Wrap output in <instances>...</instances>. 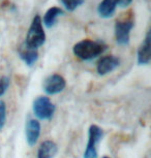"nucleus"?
Segmentation results:
<instances>
[{
	"mask_svg": "<svg viewBox=\"0 0 151 158\" xmlns=\"http://www.w3.org/2000/svg\"><path fill=\"white\" fill-rule=\"evenodd\" d=\"M40 135V124L35 119H30L26 123V141L29 146H34L36 144Z\"/></svg>",
	"mask_w": 151,
	"mask_h": 158,
	"instance_id": "obj_8",
	"label": "nucleus"
},
{
	"mask_svg": "<svg viewBox=\"0 0 151 158\" xmlns=\"http://www.w3.org/2000/svg\"><path fill=\"white\" fill-rule=\"evenodd\" d=\"M150 58V33L148 32L143 43L141 44V46L138 49V63L140 65L149 64Z\"/></svg>",
	"mask_w": 151,
	"mask_h": 158,
	"instance_id": "obj_10",
	"label": "nucleus"
},
{
	"mask_svg": "<svg viewBox=\"0 0 151 158\" xmlns=\"http://www.w3.org/2000/svg\"><path fill=\"white\" fill-rule=\"evenodd\" d=\"M57 153V145L52 141L41 143L37 151V158H53Z\"/></svg>",
	"mask_w": 151,
	"mask_h": 158,
	"instance_id": "obj_12",
	"label": "nucleus"
},
{
	"mask_svg": "<svg viewBox=\"0 0 151 158\" xmlns=\"http://www.w3.org/2000/svg\"><path fill=\"white\" fill-rule=\"evenodd\" d=\"M34 115L41 120H49L53 117L55 113V106L47 96H40L33 101Z\"/></svg>",
	"mask_w": 151,
	"mask_h": 158,
	"instance_id": "obj_3",
	"label": "nucleus"
},
{
	"mask_svg": "<svg viewBox=\"0 0 151 158\" xmlns=\"http://www.w3.org/2000/svg\"><path fill=\"white\" fill-rule=\"evenodd\" d=\"M103 158H110V157H107V156H105V157H103Z\"/></svg>",
	"mask_w": 151,
	"mask_h": 158,
	"instance_id": "obj_18",
	"label": "nucleus"
},
{
	"mask_svg": "<svg viewBox=\"0 0 151 158\" xmlns=\"http://www.w3.org/2000/svg\"><path fill=\"white\" fill-rule=\"evenodd\" d=\"M120 64V59L116 57V56L110 55V56H105L102 59H99V61L97 62V73L100 76H105V74L110 73L111 71H113L115 68L119 66Z\"/></svg>",
	"mask_w": 151,
	"mask_h": 158,
	"instance_id": "obj_7",
	"label": "nucleus"
},
{
	"mask_svg": "<svg viewBox=\"0 0 151 158\" xmlns=\"http://www.w3.org/2000/svg\"><path fill=\"white\" fill-rule=\"evenodd\" d=\"M107 50V46L103 43L90 40H84L77 43L73 46V54L82 60H91L103 54Z\"/></svg>",
	"mask_w": 151,
	"mask_h": 158,
	"instance_id": "obj_1",
	"label": "nucleus"
},
{
	"mask_svg": "<svg viewBox=\"0 0 151 158\" xmlns=\"http://www.w3.org/2000/svg\"><path fill=\"white\" fill-rule=\"evenodd\" d=\"M10 85V80L7 77H0V96H2L5 92L7 91L8 87Z\"/></svg>",
	"mask_w": 151,
	"mask_h": 158,
	"instance_id": "obj_15",
	"label": "nucleus"
},
{
	"mask_svg": "<svg viewBox=\"0 0 151 158\" xmlns=\"http://www.w3.org/2000/svg\"><path fill=\"white\" fill-rule=\"evenodd\" d=\"M62 4L69 11H73L84 3L85 0H61Z\"/></svg>",
	"mask_w": 151,
	"mask_h": 158,
	"instance_id": "obj_14",
	"label": "nucleus"
},
{
	"mask_svg": "<svg viewBox=\"0 0 151 158\" xmlns=\"http://www.w3.org/2000/svg\"><path fill=\"white\" fill-rule=\"evenodd\" d=\"M117 7V0H103L97 6V13L102 18L109 19L113 17Z\"/></svg>",
	"mask_w": 151,
	"mask_h": 158,
	"instance_id": "obj_11",
	"label": "nucleus"
},
{
	"mask_svg": "<svg viewBox=\"0 0 151 158\" xmlns=\"http://www.w3.org/2000/svg\"><path fill=\"white\" fill-rule=\"evenodd\" d=\"M132 27H134V21L132 19L117 21L115 24V36L117 44L121 46H126L129 44V35Z\"/></svg>",
	"mask_w": 151,
	"mask_h": 158,
	"instance_id": "obj_5",
	"label": "nucleus"
},
{
	"mask_svg": "<svg viewBox=\"0 0 151 158\" xmlns=\"http://www.w3.org/2000/svg\"><path fill=\"white\" fill-rule=\"evenodd\" d=\"M5 119H6V108L3 101H0V130L4 126Z\"/></svg>",
	"mask_w": 151,
	"mask_h": 158,
	"instance_id": "obj_16",
	"label": "nucleus"
},
{
	"mask_svg": "<svg viewBox=\"0 0 151 158\" xmlns=\"http://www.w3.org/2000/svg\"><path fill=\"white\" fill-rule=\"evenodd\" d=\"M103 138V130L97 125H91L88 135V144L84 158H97V145Z\"/></svg>",
	"mask_w": 151,
	"mask_h": 158,
	"instance_id": "obj_4",
	"label": "nucleus"
},
{
	"mask_svg": "<svg viewBox=\"0 0 151 158\" xmlns=\"http://www.w3.org/2000/svg\"><path fill=\"white\" fill-rule=\"evenodd\" d=\"M19 56L26 65L32 66L38 59V52L37 49H33L31 47H28L25 43L22 44L19 48Z\"/></svg>",
	"mask_w": 151,
	"mask_h": 158,
	"instance_id": "obj_9",
	"label": "nucleus"
},
{
	"mask_svg": "<svg viewBox=\"0 0 151 158\" xmlns=\"http://www.w3.org/2000/svg\"><path fill=\"white\" fill-rule=\"evenodd\" d=\"M132 2V0H117V5H118V6L124 8V7L128 6Z\"/></svg>",
	"mask_w": 151,
	"mask_h": 158,
	"instance_id": "obj_17",
	"label": "nucleus"
},
{
	"mask_svg": "<svg viewBox=\"0 0 151 158\" xmlns=\"http://www.w3.org/2000/svg\"><path fill=\"white\" fill-rule=\"evenodd\" d=\"M46 40V33L44 31L43 22H41V18L36 15L32 23L29 27V30L26 35L25 44L28 47H31L33 49H38L40 46H43Z\"/></svg>",
	"mask_w": 151,
	"mask_h": 158,
	"instance_id": "obj_2",
	"label": "nucleus"
},
{
	"mask_svg": "<svg viewBox=\"0 0 151 158\" xmlns=\"http://www.w3.org/2000/svg\"><path fill=\"white\" fill-rule=\"evenodd\" d=\"M61 15H63V10L61 8H59L57 6H53L46 11L45 16H44V20L41 22H44V25L46 27L51 28L55 25L57 18L59 16H61Z\"/></svg>",
	"mask_w": 151,
	"mask_h": 158,
	"instance_id": "obj_13",
	"label": "nucleus"
},
{
	"mask_svg": "<svg viewBox=\"0 0 151 158\" xmlns=\"http://www.w3.org/2000/svg\"><path fill=\"white\" fill-rule=\"evenodd\" d=\"M44 90L46 91L47 94L54 95L57 93H60L64 90L66 86V82L64 77L60 74L54 73L49 76L44 81Z\"/></svg>",
	"mask_w": 151,
	"mask_h": 158,
	"instance_id": "obj_6",
	"label": "nucleus"
}]
</instances>
